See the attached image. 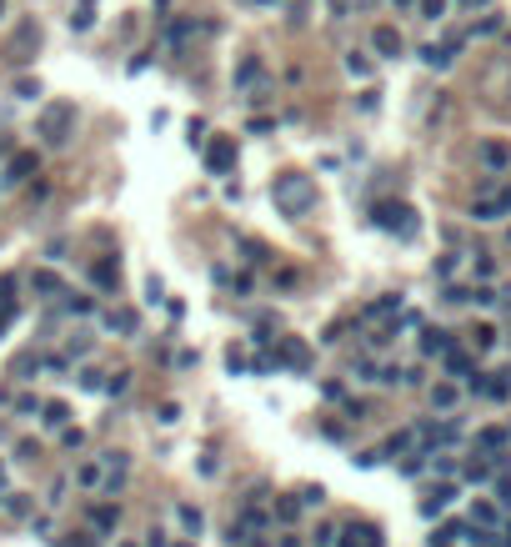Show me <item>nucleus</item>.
<instances>
[{
  "label": "nucleus",
  "instance_id": "12",
  "mask_svg": "<svg viewBox=\"0 0 511 547\" xmlns=\"http://www.w3.org/2000/svg\"><path fill=\"white\" fill-rule=\"evenodd\" d=\"M421 351H446V331H426V342H421Z\"/></svg>",
  "mask_w": 511,
  "mask_h": 547
},
{
  "label": "nucleus",
  "instance_id": "3",
  "mask_svg": "<svg viewBox=\"0 0 511 547\" xmlns=\"http://www.w3.org/2000/svg\"><path fill=\"white\" fill-rule=\"evenodd\" d=\"M71 116H75L71 106H55V111H46V116H40V131H46V141H55V146L66 141V125H71Z\"/></svg>",
  "mask_w": 511,
  "mask_h": 547
},
{
  "label": "nucleus",
  "instance_id": "4",
  "mask_svg": "<svg viewBox=\"0 0 511 547\" xmlns=\"http://www.w3.org/2000/svg\"><path fill=\"white\" fill-rule=\"evenodd\" d=\"M231 161H236V141H231V136H221V141H210V151H206V166H210V171H226V166Z\"/></svg>",
  "mask_w": 511,
  "mask_h": 547
},
{
  "label": "nucleus",
  "instance_id": "10",
  "mask_svg": "<svg viewBox=\"0 0 511 547\" xmlns=\"http://www.w3.org/2000/svg\"><path fill=\"white\" fill-rule=\"evenodd\" d=\"M116 277H120L116 261H100V266H96V281H100V286H116Z\"/></svg>",
  "mask_w": 511,
  "mask_h": 547
},
{
  "label": "nucleus",
  "instance_id": "5",
  "mask_svg": "<svg viewBox=\"0 0 511 547\" xmlns=\"http://www.w3.org/2000/svg\"><path fill=\"white\" fill-rule=\"evenodd\" d=\"M501 211H511V186L501 196H492V201H476V221H496Z\"/></svg>",
  "mask_w": 511,
  "mask_h": 547
},
{
  "label": "nucleus",
  "instance_id": "20",
  "mask_svg": "<svg viewBox=\"0 0 511 547\" xmlns=\"http://www.w3.org/2000/svg\"><path fill=\"white\" fill-rule=\"evenodd\" d=\"M6 322H10V297H6V302H0V327H6Z\"/></svg>",
  "mask_w": 511,
  "mask_h": 547
},
{
  "label": "nucleus",
  "instance_id": "2",
  "mask_svg": "<svg viewBox=\"0 0 511 547\" xmlns=\"http://www.w3.org/2000/svg\"><path fill=\"white\" fill-rule=\"evenodd\" d=\"M376 221L386 226V231H401V236H411V231H416V221H411L406 206H376Z\"/></svg>",
  "mask_w": 511,
  "mask_h": 547
},
{
  "label": "nucleus",
  "instance_id": "6",
  "mask_svg": "<svg viewBox=\"0 0 511 547\" xmlns=\"http://www.w3.org/2000/svg\"><path fill=\"white\" fill-rule=\"evenodd\" d=\"M376 51H381V55H396V51H401V35H396L391 26H381V31H376Z\"/></svg>",
  "mask_w": 511,
  "mask_h": 547
},
{
  "label": "nucleus",
  "instance_id": "14",
  "mask_svg": "<svg viewBox=\"0 0 511 547\" xmlns=\"http://www.w3.org/2000/svg\"><path fill=\"white\" fill-rule=\"evenodd\" d=\"M481 161H492V166H501V161H506V146H481Z\"/></svg>",
  "mask_w": 511,
  "mask_h": 547
},
{
  "label": "nucleus",
  "instance_id": "11",
  "mask_svg": "<svg viewBox=\"0 0 511 547\" xmlns=\"http://www.w3.org/2000/svg\"><path fill=\"white\" fill-rule=\"evenodd\" d=\"M281 356H286L291 367H306V347H301V342H286V347H281Z\"/></svg>",
  "mask_w": 511,
  "mask_h": 547
},
{
  "label": "nucleus",
  "instance_id": "9",
  "mask_svg": "<svg viewBox=\"0 0 511 547\" xmlns=\"http://www.w3.org/2000/svg\"><path fill=\"white\" fill-rule=\"evenodd\" d=\"M446 502H451V487H441V492H431V497H426V517H436V512L446 507Z\"/></svg>",
  "mask_w": 511,
  "mask_h": 547
},
{
  "label": "nucleus",
  "instance_id": "13",
  "mask_svg": "<svg viewBox=\"0 0 511 547\" xmlns=\"http://www.w3.org/2000/svg\"><path fill=\"white\" fill-rule=\"evenodd\" d=\"M35 291H60V277H51V271H35Z\"/></svg>",
  "mask_w": 511,
  "mask_h": 547
},
{
  "label": "nucleus",
  "instance_id": "22",
  "mask_svg": "<svg viewBox=\"0 0 511 547\" xmlns=\"http://www.w3.org/2000/svg\"><path fill=\"white\" fill-rule=\"evenodd\" d=\"M0 492H6V477H0Z\"/></svg>",
  "mask_w": 511,
  "mask_h": 547
},
{
  "label": "nucleus",
  "instance_id": "19",
  "mask_svg": "<svg viewBox=\"0 0 511 547\" xmlns=\"http://www.w3.org/2000/svg\"><path fill=\"white\" fill-rule=\"evenodd\" d=\"M496 492H501V502H511V477H501V482H496Z\"/></svg>",
  "mask_w": 511,
  "mask_h": 547
},
{
  "label": "nucleus",
  "instance_id": "1",
  "mask_svg": "<svg viewBox=\"0 0 511 547\" xmlns=\"http://www.w3.org/2000/svg\"><path fill=\"white\" fill-rule=\"evenodd\" d=\"M311 196H316V186H311L306 176H281V181H276V201H281L291 216H296V211H306Z\"/></svg>",
  "mask_w": 511,
  "mask_h": 547
},
{
  "label": "nucleus",
  "instance_id": "18",
  "mask_svg": "<svg viewBox=\"0 0 511 547\" xmlns=\"http://www.w3.org/2000/svg\"><path fill=\"white\" fill-rule=\"evenodd\" d=\"M421 10H426V20H436V15L446 10V0H426V6H421Z\"/></svg>",
  "mask_w": 511,
  "mask_h": 547
},
{
  "label": "nucleus",
  "instance_id": "7",
  "mask_svg": "<svg viewBox=\"0 0 511 547\" xmlns=\"http://www.w3.org/2000/svg\"><path fill=\"white\" fill-rule=\"evenodd\" d=\"M30 171H35V156H15V161H10V171H6V181H26Z\"/></svg>",
  "mask_w": 511,
  "mask_h": 547
},
{
  "label": "nucleus",
  "instance_id": "17",
  "mask_svg": "<svg viewBox=\"0 0 511 547\" xmlns=\"http://www.w3.org/2000/svg\"><path fill=\"white\" fill-rule=\"evenodd\" d=\"M46 422H51V427H60V422H66V407H60V402H51V407H46Z\"/></svg>",
  "mask_w": 511,
  "mask_h": 547
},
{
  "label": "nucleus",
  "instance_id": "21",
  "mask_svg": "<svg viewBox=\"0 0 511 547\" xmlns=\"http://www.w3.org/2000/svg\"><path fill=\"white\" fill-rule=\"evenodd\" d=\"M0 15H6V0H0Z\"/></svg>",
  "mask_w": 511,
  "mask_h": 547
},
{
  "label": "nucleus",
  "instance_id": "16",
  "mask_svg": "<svg viewBox=\"0 0 511 547\" xmlns=\"http://www.w3.org/2000/svg\"><path fill=\"white\" fill-rule=\"evenodd\" d=\"M476 522H481V528H492V522H496V507H492V502H481V507H476Z\"/></svg>",
  "mask_w": 511,
  "mask_h": 547
},
{
  "label": "nucleus",
  "instance_id": "8",
  "mask_svg": "<svg viewBox=\"0 0 511 547\" xmlns=\"http://www.w3.org/2000/svg\"><path fill=\"white\" fill-rule=\"evenodd\" d=\"M346 547H381V537H376V528H361V532L351 528V542Z\"/></svg>",
  "mask_w": 511,
  "mask_h": 547
},
{
  "label": "nucleus",
  "instance_id": "15",
  "mask_svg": "<svg viewBox=\"0 0 511 547\" xmlns=\"http://www.w3.org/2000/svg\"><path fill=\"white\" fill-rule=\"evenodd\" d=\"M111 327H116V331H131L136 317H131V311H111Z\"/></svg>",
  "mask_w": 511,
  "mask_h": 547
}]
</instances>
